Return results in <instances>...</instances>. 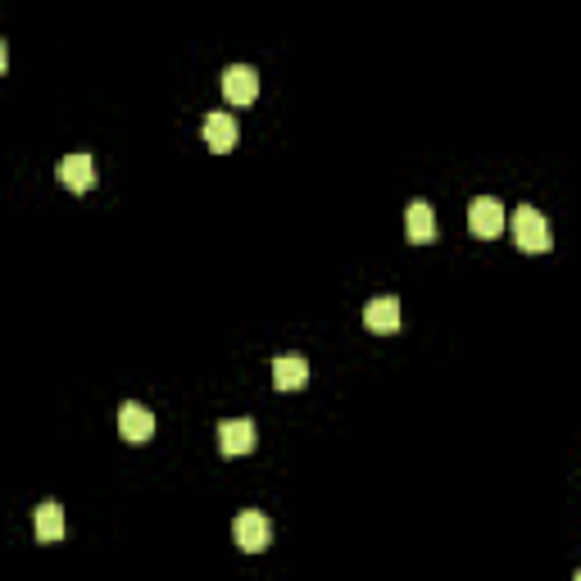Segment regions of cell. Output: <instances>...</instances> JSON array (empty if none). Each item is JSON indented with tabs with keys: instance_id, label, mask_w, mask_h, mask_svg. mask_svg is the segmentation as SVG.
<instances>
[{
	"instance_id": "6da1fadb",
	"label": "cell",
	"mask_w": 581,
	"mask_h": 581,
	"mask_svg": "<svg viewBox=\"0 0 581 581\" xmlns=\"http://www.w3.org/2000/svg\"><path fill=\"white\" fill-rule=\"evenodd\" d=\"M513 241H518V250H527V255H545L554 241L550 218L536 205H518L513 209Z\"/></svg>"
},
{
	"instance_id": "7a4b0ae2",
	"label": "cell",
	"mask_w": 581,
	"mask_h": 581,
	"mask_svg": "<svg viewBox=\"0 0 581 581\" xmlns=\"http://www.w3.org/2000/svg\"><path fill=\"white\" fill-rule=\"evenodd\" d=\"M232 536H237V545L246 554H259V550H268V541H273V522H268L259 509H246L237 522H232Z\"/></svg>"
},
{
	"instance_id": "3957f363",
	"label": "cell",
	"mask_w": 581,
	"mask_h": 581,
	"mask_svg": "<svg viewBox=\"0 0 581 581\" xmlns=\"http://www.w3.org/2000/svg\"><path fill=\"white\" fill-rule=\"evenodd\" d=\"M259 441L255 432V418H227V423H218V450L227 454V459H237V454H250Z\"/></svg>"
},
{
	"instance_id": "277c9868",
	"label": "cell",
	"mask_w": 581,
	"mask_h": 581,
	"mask_svg": "<svg viewBox=\"0 0 581 581\" xmlns=\"http://www.w3.org/2000/svg\"><path fill=\"white\" fill-rule=\"evenodd\" d=\"M468 227H473V237L491 241L504 232V205L495 196H477L473 205H468Z\"/></svg>"
},
{
	"instance_id": "5b68a950",
	"label": "cell",
	"mask_w": 581,
	"mask_h": 581,
	"mask_svg": "<svg viewBox=\"0 0 581 581\" xmlns=\"http://www.w3.org/2000/svg\"><path fill=\"white\" fill-rule=\"evenodd\" d=\"M255 96H259V73L250 64H232L223 73V100L227 105H255Z\"/></svg>"
},
{
	"instance_id": "8992f818",
	"label": "cell",
	"mask_w": 581,
	"mask_h": 581,
	"mask_svg": "<svg viewBox=\"0 0 581 581\" xmlns=\"http://www.w3.org/2000/svg\"><path fill=\"white\" fill-rule=\"evenodd\" d=\"M119 432H123V441L146 445L150 436H155V414H150L146 404L128 400V404H123V409H119Z\"/></svg>"
},
{
	"instance_id": "52a82bcc",
	"label": "cell",
	"mask_w": 581,
	"mask_h": 581,
	"mask_svg": "<svg viewBox=\"0 0 581 581\" xmlns=\"http://www.w3.org/2000/svg\"><path fill=\"white\" fill-rule=\"evenodd\" d=\"M364 327H368V332H377V336L400 332V300H395V296L368 300V305H364Z\"/></svg>"
},
{
	"instance_id": "ba28073f",
	"label": "cell",
	"mask_w": 581,
	"mask_h": 581,
	"mask_svg": "<svg viewBox=\"0 0 581 581\" xmlns=\"http://www.w3.org/2000/svg\"><path fill=\"white\" fill-rule=\"evenodd\" d=\"M60 182L73 191V196H87V191L96 187V164H91V155H64L60 159Z\"/></svg>"
},
{
	"instance_id": "9c48e42d",
	"label": "cell",
	"mask_w": 581,
	"mask_h": 581,
	"mask_svg": "<svg viewBox=\"0 0 581 581\" xmlns=\"http://www.w3.org/2000/svg\"><path fill=\"white\" fill-rule=\"evenodd\" d=\"M237 137H241V128H237V119H232V114L214 109V114L205 119V146L214 150V155H227V150L237 146Z\"/></svg>"
},
{
	"instance_id": "30bf717a",
	"label": "cell",
	"mask_w": 581,
	"mask_h": 581,
	"mask_svg": "<svg viewBox=\"0 0 581 581\" xmlns=\"http://www.w3.org/2000/svg\"><path fill=\"white\" fill-rule=\"evenodd\" d=\"M309 382V359L305 355H277L273 359V386L277 391H300Z\"/></svg>"
},
{
	"instance_id": "8fae6325",
	"label": "cell",
	"mask_w": 581,
	"mask_h": 581,
	"mask_svg": "<svg viewBox=\"0 0 581 581\" xmlns=\"http://www.w3.org/2000/svg\"><path fill=\"white\" fill-rule=\"evenodd\" d=\"M404 227H409V241L414 246H427V241H436V214L427 200H414V205L404 209Z\"/></svg>"
},
{
	"instance_id": "7c38bea8",
	"label": "cell",
	"mask_w": 581,
	"mask_h": 581,
	"mask_svg": "<svg viewBox=\"0 0 581 581\" xmlns=\"http://www.w3.org/2000/svg\"><path fill=\"white\" fill-rule=\"evenodd\" d=\"M32 532H37V541H60L64 536V509L55 500L37 504V513H32Z\"/></svg>"
},
{
	"instance_id": "4fadbf2b",
	"label": "cell",
	"mask_w": 581,
	"mask_h": 581,
	"mask_svg": "<svg viewBox=\"0 0 581 581\" xmlns=\"http://www.w3.org/2000/svg\"><path fill=\"white\" fill-rule=\"evenodd\" d=\"M572 581H581V568H577V572H572Z\"/></svg>"
}]
</instances>
